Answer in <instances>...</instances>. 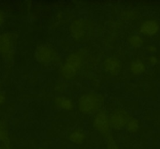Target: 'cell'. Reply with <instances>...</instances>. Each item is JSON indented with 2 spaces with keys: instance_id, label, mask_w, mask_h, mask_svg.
I'll return each mask as SVG.
<instances>
[{
  "instance_id": "cell-20",
  "label": "cell",
  "mask_w": 160,
  "mask_h": 149,
  "mask_svg": "<svg viewBox=\"0 0 160 149\" xmlns=\"http://www.w3.org/2000/svg\"><path fill=\"white\" fill-rule=\"evenodd\" d=\"M147 51L148 52H151V53H153V52H156V47H154V46H148V48H147Z\"/></svg>"
},
{
  "instance_id": "cell-13",
  "label": "cell",
  "mask_w": 160,
  "mask_h": 149,
  "mask_svg": "<svg viewBox=\"0 0 160 149\" xmlns=\"http://www.w3.org/2000/svg\"><path fill=\"white\" fill-rule=\"evenodd\" d=\"M84 138H85V135L84 133L81 131H75L72 133L70 135V140L73 143L75 144H81L84 142Z\"/></svg>"
},
{
  "instance_id": "cell-6",
  "label": "cell",
  "mask_w": 160,
  "mask_h": 149,
  "mask_svg": "<svg viewBox=\"0 0 160 149\" xmlns=\"http://www.w3.org/2000/svg\"><path fill=\"white\" fill-rule=\"evenodd\" d=\"M128 117L123 111H117L113 112L112 116L109 118V123L112 127L117 130L123 129L124 127H126L127 123H128Z\"/></svg>"
},
{
  "instance_id": "cell-11",
  "label": "cell",
  "mask_w": 160,
  "mask_h": 149,
  "mask_svg": "<svg viewBox=\"0 0 160 149\" xmlns=\"http://www.w3.org/2000/svg\"><path fill=\"white\" fill-rule=\"evenodd\" d=\"M55 102L58 107L66 110H70L73 108V103L71 100L66 97H57L55 98Z\"/></svg>"
},
{
  "instance_id": "cell-2",
  "label": "cell",
  "mask_w": 160,
  "mask_h": 149,
  "mask_svg": "<svg viewBox=\"0 0 160 149\" xmlns=\"http://www.w3.org/2000/svg\"><path fill=\"white\" fill-rule=\"evenodd\" d=\"M100 101L98 95L91 93L84 95L80 98L78 107L83 113L89 114L95 112L99 109Z\"/></svg>"
},
{
  "instance_id": "cell-10",
  "label": "cell",
  "mask_w": 160,
  "mask_h": 149,
  "mask_svg": "<svg viewBox=\"0 0 160 149\" xmlns=\"http://www.w3.org/2000/svg\"><path fill=\"white\" fill-rule=\"evenodd\" d=\"M130 70L134 75H140L145 71V65L140 59H135L130 65Z\"/></svg>"
},
{
  "instance_id": "cell-17",
  "label": "cell",
  "mask_w": 160,
  "mask_h": 149,
  "mask_svg": "<svg viewBox=\"0 0 160 149\" xmlns=\"http://www.w3.org/2000/svg\"><path fill=\"white\" fill-rule=\"evenodd\" d=\"M148 62H149L150 64H152V65H155V64L157 63L158 60H157V59H156V57L152 56L148 58Z\"/></svg>"
},
{
  "instance_id": "cell-3",
  "label": "cell",
  "mask_w": 160,
  "mask_h": 149,
  "mask_svg": "<svg viewBox=\"0 0 160 149\" xmlns=\"http://www.w3.org/2000/svg\"><path fill=\"white\" fill-rule=\"evenodd\" d=\"M15 51V38L10 33L0 34V55L6 59H11Z\"/></svg>"
},
{
  "instance_id": "cell-15",
  "label": "cell",
  "mask_w": 160,
  "mask_h": 149,
  "mask_svg": "<svg viewBox=\"0 0 160 149\" xmlns=\"http://www.w3.org/2000/svg\"><path fill=\"white\" fill-rule=\"evenodd\" d=\"M0 141L3 142L5 148H9V138H8L7 132H6V129H5V127L1 123H0Z\"/></svg>"
},
{
  "instance_id": "cell-19",
  "label": "cell",
  "mask_w": 160,
  "mask_h": 149,
  "mask_svg": "<svg viewBox=\"0 0 160 149\" xmlns=\"http://www.w3.org/2000/svg\"><path fill=\"white\" fill-rule=\"evenodd\" d=\"M5 21V14L4 12L0 11V26L4 23Z\"/></svg>"
},
{
  "instance_id": "cell-9",
  "label": "cell",
  "mask_w": 160,
  "mask_h": 149,
  "mask_svg": "<svg viewBox=\"0 0 160 149\" xmlns=\"http://www.w3.org/2000/svg\"><path fill=\"white\" fill-rule=\"evenodd\" d=\"M84 29H85L84 23L81 20H73L70 26V32L72 36L76 39H79L83 37L84 34Z\"/></svg>"
},
{
  "instance_id": "cell-16",
  "label": "cell",
  "mask_w": 160,
  "mask_h": 149,
  "mask_svg": "<svg viewBox=\"0 0 160 149\" xmlns=\"http://www.w3.org/2000/svg\"><path fill=\"white\" fill-rule=\"evenodd\" d=\"M106 140H107L108 149H119L117 143H116V142L114 141V139L112 138V136H110V137H109L108 138H106Z\"/></svg>"
},
{
  "instance_id": "cell-14",
  "label": "cell",
  "mask_w": 160,
  "mask_h": 149,
  "mask_svg": "<svg viewBox=\"0 0 160 149\" xmlns=\"http://www.w3.org/2000/svg\"><path fill=\"white\" fill-rule=\"evenodd\" d=\"M126 127L130 132H136L138 131L139 128V124L137 120H135L133 117H131L129 116L128 117V123H127Z\"/></svg>"
},
{
  "instance_id": "cell-4",
  "label": "cell",
  "mask_w": 160,
  "mask_h": 149,
  "mask_svg": "<svg viewBox=\"0 0 160 149\" xmlns=\"http://www.w3.org/2000/svg\"><path fill=\"white\" fill-rule=\"evenodd\" d=\"M36 60L42 64H49L54 61L56 54L54 48L48 45H39L34 52Z\"/></svg>"
},
{
  "instance_id": "cell-18",
  "label": "cell",
  "mask_w": 160,
  "mask_h": 149,
  "mask_svg": "<svg viewBox=\"0 0 160 149\" xmlns=\"http://www.w3.org/2000/svg\"><path fill=\"white\" fill-rule=\"evenodd\" d=\"M6 101V96H5L4 92H0V105L3 104Z\"/></svg>"
},
{
  "instance_id": "cell-21",
  "label": "cell",
  "mask_w": 160,
  "mask_h": 149,
  "mask_svg": "<svg viewBox=\"0 0 160 149\" xmlns=\"http://www.w3.org/2000/svg\"><path fill=\"white\" fill-rule=\"evenodd\" d=\"M38 149H46V148H38Z\"/></svg>"
},
{
  "instance_id": "cell-1",
  "label": "cell",
  "mask_w": 160,
  "mask_h": 149,
  "mask_svg": "<svg viewBox=\"0 0 160 149\" xmlns=\"http://www.w3.org/2000/svg\"><path fill=\"white\" fill-rule=\"evenodd\" d=\"M84 58V53L83 51L75 52L70 54L61 67V75L66 79L74 77L82 67Z\"/></svg>"
},
{
  "instance_id": "cell-5",
  "label": "cell",
  "mask_w": 160,
  "mask_h": 149,
  "mask_svg": "<svg viewBox=\"0 0 160 149\" xmlns=\"http://www.w3.org/2000/svg\"><path fill=\"white\" fill-rule=\"evenodd\" d=\"M94 125L96 128L97 131L101 133L106 138L110 137L111 134L109 133V118L108 117L107 114L104 111H101L98 113L94 120Z\"/></svg>"
},
{
  "instance_id": "cell-12",
  "label": "cell",
  "mask_w": 160,
  "mask_h": 149,
  "mask_svg": "<svg viewBox=\"0 0 160 149\" xmlns=\"http://www.w3.org/2000/svg\"><path fill=\"white\" fill-rule=\"evenodd\" d=\"M128 42L133 48H139L143 45L144 41L141 36L138 35V34H134L128 37Z\"/></svg>"
},
{
  "instance_id": "cell-7",
  "label": "cell",
  "mask_w": 160,
  "mask_h": 149,
  "mask_svg": "<svg viewBox=\"0 0 160 149\" xmlns=\"http://www.w3.org/2000/svg\"><path fill=\"white\" fill-rule=\"evenodd\" d=\"M103 68L109 73L112 75L118 74L121 69L120 60L115 57H109L103 62Z\"/></svg>"
},
{
  "instance_id": "cell-8",
  "label": "cell",
  "mask_w": 160,
  "mask_h": 149,
  "mask_svg": "<svg viewBox=\"0 0 160 149\" xmlns=\"http://www.w3.org/2000/svg\"><path fill=\"white\" fill-rule=\"evenodd\" d=\"M140 31L145 35H155L159 31V24L154 20H148L142 23Z\"/></svg>"
}]
</instances>
